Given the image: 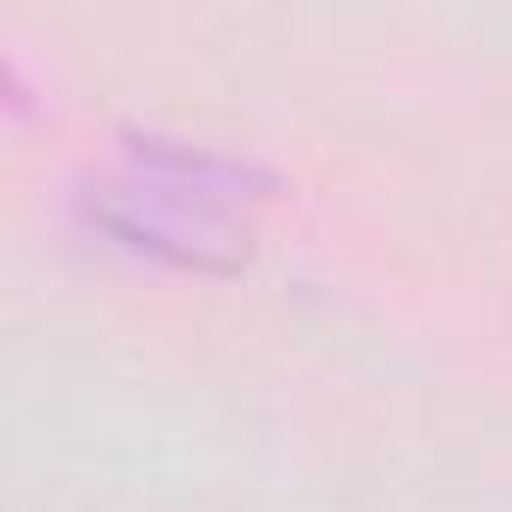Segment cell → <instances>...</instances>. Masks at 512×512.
<instances>
[{"instance_id": "1", "label": "cell", "mask_w": 512, "mask_h": 512, "mask_svg": "<svg viewBox=\"0 0 512 512\" xmlns=\"http://www.w3.org/2000/svg\"><path fill=\"white\" fill-rule=\"evenodd\" d=\"M272 187V169L205 139L133 127L121 133V175L85 193V217L121 247L181 272H235L247 260L241 205Z\"/></svg>"}]
</instances>
